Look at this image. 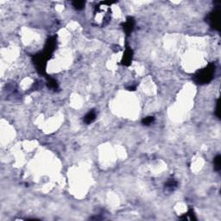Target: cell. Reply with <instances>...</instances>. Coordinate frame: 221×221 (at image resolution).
<instances>
[{
    "label": "cell",
    "mask_w": 221,
    "mask_h": 221,
    "mask_svg": "<svg viewBox=\"0 0 221 221\" xmlns=\"http://www.w3.org/2000/svg\"><path fill=\"white\" fill-rule=\"evenodd\" d=\"M214 73H215V66L214 64L212 63L209 64L204 69L199 71L193 76V79L198 84H206L213 79Z\"/></svg>",
    "instance_id": "cell-1"
},
{
    "label": "cell",
    "mask_w": 221,
    "mask_h": 221,
    "mask_svg": "<svg viewBox=\"0 0 221 221\" xmlns=\"http://www.w3.org/2000/svg\"><path fill=\"white\" fill-rule=\"evenodd\" d=\"M220 10L219 7H217L208 16V23L213 29L220 30Z\"/></svg>",
    "instance_id": "cell-2"
},
{
    "label": "cell",
    "mask_w": 221,
    "mask_h": 221,
    "mask_svg": "<svg viewBox=\"0 0 221 221\" xmlns=\"http://www.w3.org/2000/svg\"><path fill=\"white\" fill-rule=\"evenodd\" d=\"M134 26H135V21H134L133 17H127V20L122 23L123 30L127 34V36H129L131 33V31L134 29Z\"/></svg>",
    "instance_id": "cell-3"
},
{
    "label": "cell",
    "mask_w": 221,
    "mask_h": 221,
    "mask_svg": "<svg viewBox=\"0 0 221 221\" xmlns=\"http://www.w3.org/2000/svg\"><path fill=\"white\" fill-rule=\"evenodd\" d=\"M132 57H133L132 49L129 46H126V48H125V51H124V56L122 59V64L124 66H129L132 61Z\"/></svg>",
    "instance_id": "cell-4"
},
{
    "label": "cell",
    "mask_w": 221,
    "mask_h": 221,
    "mask_svg": "<svg viewBox=\"0 0 221 221\" xmlns=\"http://www.w3.org/2000/svg\"><path fill=\"white\" fill-rule=\"evenodd\" d=\"M96 118V112L95 110H90L85 117H84V122L87 124H91L92 122H93Z\"/></svg>",
    "instance_id": "cell-5"
},
{
    "label": "cell",
    "mask_w": 221,
    "mask_h": 221,
    "mask_svg": "<svg viewBox=\"0 0 221 221\" xmlns=\"http://www.w3.org/2000/svg\"><path fill=\"white\" fill-rule=\"evenodd\" d=\"M176 186H177V182H176L175 180H169V181L167 182V183L165 184L166 189L169 190V191H173Z\"/></svg>",
    "instance_id": "cell-6"
},
{
    "label": "cell",
    "mask_w": 221,
    "mask_h": 221,
    "mask_svg": "<svg viewBox=\"0 0 221 221\" xmlns=\"http://www.w3.org/2000/svg\"><path fill=\"white\" fill-rule=\"evenodd\" d=\"M213 163H214V169H215L216 171H220L221 169V156L220 155H218L214 158Z\"/></svg>",
    "instance_id": "cell-7"
},
{
    "label": "cell",
    "mask_w": 221,
    "mask_h": 221,
    "mask_svg": "<svg viewBox=\"0 0 221 221\" xmlns=\"http://www.w3.org/2000/svg\"><path fill=\"white\" fill-rule=\"evenodd\" d=\"M48 86L51 89L56 90L58 88V83L55 79H54L52 78H49L48 80Z\"/></svg>",
    "instance_id": "cell-8"
},
{
    "label": "cell",
    "mask_w": 221,
    "mask_h": 221,
    "mask_svg": "<svg viewBox=\"0 0 221 221\" xmlns=\"http://www.w3.org/2000/svg\"><path fill=\"white\" fill-rule=\"evenodd\" d=\"M86 2L85 1H74L72 2V4L76 10H82L85 6Z\"/></svg>",
    "instance_id": "cell-9"
},
{
    "label": "cell",
    "mask_w": 221,
    "mask_h": 221,
    "mask_svg": "<svg viewBox=\"0 0 221 221\" xmlns=\"http://www.w3.org/2000/svg\"><path fill=\"white\" fill-rule=\"evenodd\" d=\"M154 120H155L154 117H146L142 120V123L144 125H149L150 124H152L154 122Z\"/></svg>",
    "instance_id": "cell-10"
},
{
    "label": "cell",
    "mask_w": 221,
    "mask_h": 221,
    "mask_svg": "<svg viewBox=\"0 0 221 221\" xmlns=\"http://www.w3.org/2000/svg\"><path fill=\"white\" fill-rule=\"evenodd\" d=\"M220 100H218V101H217V107H216V115H217V117H218L219 118H220Z\"/></svg>",
    "instance_id": "cell-11"
}]
</instances>
